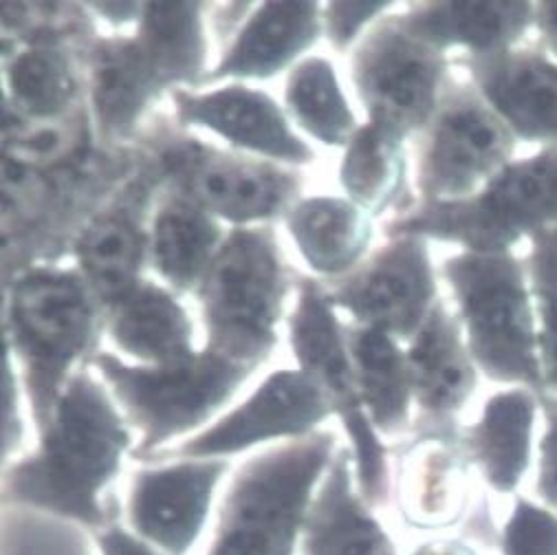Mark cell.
Wrapping results in <instances>:
<instances>
[{"label": "cell", "instance_id": "1", "mask_svg": "<svg viewBox=\"0 0 557 555\" xmlns=\"http://www.w3.org/2000/svg\"><path fill=\"white\" fill-rule=\"evenodd\" d=\"M38 436L32 454L3 468V507L55 516L90 533L120 520L109 490L133 443L126 417L102 386L84 370L75 373Z\"/></svg>", "mask_w": 557, "mask_h": 555}, {"label": "cell", "instance_id": "2", "mask_svg": "<svg viewBox=\"0 0 557 555\" xmlns=\"http://www.w3.org/2000/svg\"><path fill=\"white\" fill-rule=\"evenodd\" d=\"M339 449L333 432L273 445L236 468L197 555H298L315 490Z\"/></svg>", "mask_w": 557, "mask_h": 555}, {"label": "cell", "instance_id": "3", "mask_svg": "<svg viewBox=\"0 0 557 555\" xmlns=\"http://www.w3.org/2000/svg\"><path fill=\"white\" fill-rule=\"evenodd\" d=\"M98 298L79 271L36 267L10 289L8 331L16 350L38 432L73 378V363L98 335Z\"/></svg>", "mask_w": 557, "mask_h": 555}, {"label": "cell", "instance_id": "4", "mask_svg": "<svg viewBox=\"0 0 557 555\" xmlns=\"http://www.w3.org/2000/svg\"><path fill=\"white\" fill-rule=\"evenodd\" d=\"M468 348L483 373L500 384H518L544 395L535 307L527 269L511 251H462L443 262Z\"/></svg>", "mask_w": 557, "mask_h": 555}, {"label": "cell", "instance_id": "5", "mask_svg": "<svg viewBox=\"0 0 557 555\" xmlns=\"http://www.w3.org/2000/svg\"><path fill=\"white\" fill-rule=\"evenodd\" d=\"M92 363L124 408L126 421L139 430L133 458L141 462L203 425L256 368L208 346L168 366H128L111 353H98Z\"/></svg>", "mask_w": 557, "mask_h": 555}, {"label": "cell", "instance_id": "6", "mask_svg": "<svg viewBox=\"0 0 557 555\" xmlns=\"http://www.w3.org/2000/svg\"><path fill=\"white\" fill-rule=\"evenodd\" d=\"M557 227V148L511 161L470 199L423 203L391 225L395 236L436 238L476 254L509 251Z\"/></svg>", "mask_w": 557, "mask_h": 555}, {"label": "cell", "instance_id": "7", "mask_svg": "<svg viewBox=\"0 0 557 555\" xmlns=\"http://www.w3.org/2000/svg\"><path fill=\"white\" fill-rule=\"evenodd\" d=\"M287 292L289 278L273 234L262 227L232 232L199 285L208 348L258 366L275 346Z\"/></svg>", "mask_w": 557, "mask_h": 555}, {"label": "cell", "instance_id": "8", "mask_svg": "<svg viewBox=\"0 0 557 555\" xmlns=\"http://www.w3.org/2000/svg\"><path fill=\"white\" fill-rule=\"evenodd\" d=\"M513 150L516 135L474 84L447 86L428 126L419 161V188L425 203L474 197L511 163Z\"/></svg>", "mask_w": 557, "mask_h": 555}, {"label": "cell", "instance_id": "9", "mask_svg": "<svg viewBox=\"0 0 557 555\" xmlns=\"http://www.w3.org/2000/svg\"><path fill=\"white\" fill-rule=\"evenodd\" d=\"M443 51L408 34L399 16L380 21L352 53V84L368 122L408 137L428 128L445 96Z\"/></svg>", "mask_w": 557, "mask_h": 555}, {"label": "cell", "instance_id": "10", "mask_svg": "<svg viewBox=\"0 0 557 555\" xmlns=\"http://www.w3.org/2000/svg\"><path fill=\"white\" fill-rule=\"evenodd\" d=\"M227 458H174L133 472L120 522L163 555H197L210 529Z\"/></svg>", "mask_w": 557, "mask_h": 555}, {"label": "cell", "instance_id": "11", "mask_svg": "<svg viewBox=\"0 0 557 555\" xmlns=\"http://www.w3.org/2000/svg\"><path fill=\"white\" fill-rule=\"evenodd\" d=\"M154 144L157 159L181 197L240 227L287 214L300 190L296 174L262 161L234 157L172 135H159Z\"/></svg>", "mask_w": 557, "mask_h": 555}, {"label": "cell", "instance_id": "12", "mask_svg": "<svg viewBox=\"0 0 557 555\" xmlns=\"http://www.w3.org/2000/svg\"><path fill=\"white\" fill-rule=\"evenodd\" d=\"M333 412L324 391L302 370H277L243 406L201 434L165 447L148 462L227 458L275 439H302Z\"/></svg>", "mask_w": 557, "mask_h": 555}, {"label": "cell", "instance_id": "13", "mask_svg": "<svg viewBox=\"0 0 557 555\" xmlns=\"http://www.w3.org/2000/svg\"><path fill=\"white\" fill-rule=\"evenodd\" d=\"M333 307L346 309L357 326L414 340L436 307V278L428 243L397 236L366 267L329 292Z\"/></svg>", "mask_w": 557, "mask_h": 555}, {"label": "cell", "instance_id": "14", "mask_svg": "<svg viewBox=\"0 0 557 555\" xmlns=\"http://www.w3.org/2000/svg\"><path fill=\"white\" fill-rule=\"evenodd\" d=\"M472 462L456 434H419L393 468L391 505L412 531L436 533L468 522L472 503Z\"/></svg>", "mask_w": 557, "mask_h": 555}, {"label": "cell", "instance_id": "15", "mask_svg": "<svg viewBox=\"0 0 557 555\" xmlns=\"http://www.w3.org/2000/svg\"><path fill=\"white\" fill-rule=\"evenodd\" d=\"M172 100L183 126L208 128L236 148L281 163L302 165L315 159L311 146L292 131L283 109L262 90L234 84L199 96L174 90Z\"/></svg>", "mask_w": 557, "mask_h": 555}, {"label": "cell", "instance_id": "16", "mask_svg": "<svg viewBox=\"0 0 557 555\" xmlns=\"http://www.w3.org/2000/svg\"><path fill=\"white\" fill-rule=\"evenodd\" d=\"M472 84L516 139L557 148V62L535 49H507L462 60Z\"/></svg>", "mask_w": 557, "mask_h": 555}, {"label": "cell", "instance_id": "17", "mask_svg": "<svg viewBox=\"0 0 557 555\" xmlns=\"http://www.w3.org/2000/svg\"><path fill=\"white\" fill-rule=\"evenodd\" d=\"M333 309L329 292L313 281H302L298 305L289 320V335L300 370L324 391L333 412L339 415L344 430L350 436L375 425L370 423L363 410L348 335Z\"/></svg>", "mask_w": 557, "mask_h": 555}, {"label": "cell", "instance_id": "18", "mask_svg": "<svg viewBox=\"0 0 557 555\" xmlns=\"http://www.w3.org/2000/svg\"><path fill=\"white\" fill-rule=\"evenodd\" d=\"M298 555H399L393 533L357 490L352 454L339 447L305 518Z\"/></svg>", "mask_w": 557, "mask_h": 555}, {"label": "cell", "instance_id": "19", "mask_svg": "<svg viewBox=\"0 0 557 555\" xmlns=\"http://www.w3.org/2000/svg\"><path fill=\"white\" fill-rule=\"evenodd\" d=\"M406 355L421 410V434H456L454 417L476 391V363L456 320L441 303Z\"/></svg>", "mask_w": 557, "mask_h": 555}, {"label": "cell", "instance_id": "20", "mask_svg": "<svg viewBox=\"0 0 557 555\" xmlns=\"http://www.w3.org/2000/svg\"><path fill=\"white\" fill-rule=\"evenodd\" d=\"M322 29V8L318 3L256 5L230 51L201 84L225 77H273L305 53Z\"/></svg>", "mask_w": 557, "mask_h": 555}, {"label": "cell", "instance_id": "21", "mask_svg": "<svg viewBox=\"0 0 557 555\" xmlns=\"http://www.w3.org/2000/svg\"><path fill=\"white\" fill-rule=\"evenodd\" d=\"M537 408V393L511 388L494 395L481 419L458 432L462 452L498 494H513L531 466Z\"/></svg>", "mask_w": 557, "mask_h": 555}, {"label": "cell", "instance_id": "22", "mask_svg": "<svg viewBox=\"0 0 557 555\" xmlns=\"http://www.w3.org/2000/svg\"><path fill=\"white\" fill-rule=\"evenodd\" d=\"M399 23L438 51L466 47L470 55H492L520 45L535 25V3H423Z\"/></svg>", "mask_w": 557, "mask_h": 555}, {"label": "cell", "instance_id": "23", "mask_svg": "<svg viewBox=\"0 0 557 555\" xmlns=\"http://www.w3.org/2000/svg\"><path fill=\"white\" fill-rule=\"evenodd\" d=\"M165 86L137 40L104 38L90 49V104L104 137H124Z\"/></svg>", "mask_w": 557, "mask_h": 555}, {"label": "cell", "instance_id": "24", "mask_svg": "<svg viewBox=\"0 0 557 555\" xmlns=\"http://www.w3.org/2000/svg\"><path fill=\"white\" fill-rule=\"evenodd\" d=\"M109 311L113 342L146 366H168L197 353L188 313L154 283L141 281Z\"/></svg>", "mask_w": 557, "mask_h": 555}, {"label": "cell", "instance_id": "25", "mask_svg": "<svg viewBox=\"0 0 557 555\" xmlns=\"http://www.w3.org/2000/svg\"><path fill=\"white\" fill-rule=\"evenodd\" d=\"M363 410L380 434L397 436L410 423L414 384L408 355L380 329L346 331Z\"/></svg>", "mask_w": 557, "mask_h": 555}, {"label": "cell", "instance_id": "26", "mask_svg": "<svg viewBox=\"0 0 557 555\" xmlns=\"http://www.w3.org/2000/svg\"><path fill=\"white\" fill-rule=\"evenodd\" d=\"M285 223L309 267L322 275L350 271L373 238L368 214L337 197L296 201L285 214Z\"/></svg>", "mask_w": 557, "mask_h": 555}, {"label": "cell", "instance_id": "27", "mask_svg": "<svg viewBox=\"0 0 557 555\" xmlns=\"http://www.w3.org/2000/svg\"><path fill=\"white\" fill-rule=\"evenodd\" d=\"M148 236L133 210L98 217L75 240L79 273L109 309L141 283Z\"/></svg>", "mask_w": 557, "mask_h": 555}, {"label": "cell", "instance_id": "28", "mask_svg": "<svg viewBox=\"0 0 557 555\" xmlns=\"http://www.w3.org/2000/svg\"><path fill=\"white\" fill-rule=\"evenodd\" d=\"M223 245L212 214L181 195L161 203L152 225V260L163 281L176 292H188L203 278Z\"/></svg>", "mask_w": 557, "mask_h": 555}, {"label": "cell", "instance_id": "29", "mask_svg": "<svg viewBox=\"0 0 557 555\" xmlns=\"http://www.w3.org/2000/svg\"><path fill=\"white\" fill-rule=\"evenodd\" d=\"M135 40L165 88L203 82L208 49L201 3H146Z\"/></svg>", "mask_w": 557, "mask_h": 555}, {"label": "cell", "instance_id": "30", "mask_svg": "<svg viewBox=\"0 0 557 555\" xmlns=\"http://www.w3.org/2000/svg\"><path fill=\"white\" fill-rule=\"evenodd\" d=\"M404 135L368 122L359 126L342 161L339 178L350 201L368 214L386 212L406 188Z\"/></svg>", "mask_w": 557, "mask_h": 555}, {"label": "cell", "instance_id": "31", "mask_svg": "<svg viewBox=\"0 0 557 555\" xmlns=\"http://www.w3.org/2000/svg\"><path fill=\"white\" fill-rule=\"evenodd\" d=\"M10 104L27 120L51 122L66 115L77 98V77L69 55L49 40L29 45L5 71Z\"/></svg>", "mask_w": 557, "mask_h": 555}, {"label": "cell", "instance_id": "32", "mask_svg": "<svg viewBox=\"0 0 557 555\" xmlns=\"http://www.w3.org/2000/svg\"><path fill=\"white\" fill-rule=\"evenodd\" d=\"M285 102L296 124L324 146H348L359 131L335 69L324 58H309L292 71Z\"/></svg>", "mask_w": 557, "mask_h": 555}, {"label": "cell", "instance_id": "33", "mask_svg": "<svg viewBox=\"0 0 557 555\" xmlns=\"http://www.w3.org/2000/svg\"><path fill=\"white\" fill-rule=\"evenodd\" d=\"M527 271L537 318L544 391L557 393V227L531 236Z\"/></svg>", "mask_w": 557, "mask_h": 555}, {"label": "cell", "instance_id": "34", "mask_svg": "<svg viewBox=\"0 0 557 555\" xmlns=\"http://www.w3.org/2000/svg\"><path fill=\"white\" fill-rule=\"evenodd\" d=\"M3 555H100L96 538L69 520L3 507Z\"/></svg>", "mask_w": 557, "mask_h": 555}, {"label": "cell", "instance_id": "35", "mask_svg": "<svg viewBox=\"0 0 557 555\" xmlns=\"http://www.w3.org/2000/svg\"><path fill=\"white\" fill-rule=\"evenodd\" d=\"M503 555H557V514L518 496L498 533Z\"/></svg>", "mask_w": 557, "mask_h": 555}, {"label": "cell", "instance_id": "36", "mask_svg": "<svg viewBox=\"0 0 557 555\" xmlns=\"http://www.w3.org/2000/svg\"><path fill=\"white\" fill-rule=\"evenodd\" d=\"M82 128L73 124L69 118L42 122L29 131H18L8 139V157L34 165L45 161H62L77 141V133Z\"/></svg>", "mask_w": 557, "mask_h": 555}, {"label": "cell", "instance_id": "37", "mask_svg": "<svg viewBox=\"0 0 557 555\" xmlns=\"http://www.w3.org/2000/svg\"><path fill=\"white\" fill-rule=\"evenodd\" d=\"M391 10V3H331L322 10V25L329 42L344 51L348 49L361 29Z\"/></svg>", "mask_w": 557, "mask_h": 555}, {"label": "cell", "instance_id": "38", "mask_svg": "<svg viewBox=\"0 0 557 555\" xmlns=\"http://www.w3.org/2000/svg\"><path fill=\"white\" fill-rule=\"evenodd\" d=\"M540 408L544 415V434L540 439L535 492L557 511V397L550 393L540 395Z\"/></svg>", "mask_w": 557, "mask_h": 555}, {"label": "cell", "instance_id": "39", "mask_svg": "<svg viewBox=\"0 0 557 555\" xmlns=\"http://www.w3.org/2000/svg\"><path fill=\"white\" fill-rule=\"evenodd\" d=\"M92 538H96L100 555H163L161 551L133 535L120 520H113L98 533H92Z\"/></svg>", "mask_w": 557, "mask_h": 555}, {"label": "cell", "instance_id": "40", "mask_svg": "<svg viewBox=\"0 0 557 555\" xmlns=\"http://www.w3.org/2000/svg\"><path fill=\"white\" fill-rule=\"evenodd\" d=\"M408 555H479L476 548L462 538H432L414 546Z\"/></svg>", "mask_w": 557, "mask_h": 555}, {"label": "cell", "instance_id": "41", "mask_svg": "<svg viewBox=\"0 0 557 555\" xmlns=\"http://www.w3.org/2000/svg\"><path fill=\"white\" fill-rule=\"evenodd\" d=\"M535 27L546 49L557 58V3H535Z\"/></svg>", "mask_w": 557, "mask_h": 555}, {"label": "cell", "instance_id": "42", "mask_svg": "<svg viewBox=\"0 0 557 555\" xmlns=\"http://www.w3.org/2000/svg\"><path fill=\"white\" fill-rule=\"evenodd\" d=\"M88 8L115 25L139 21L144 12V3H92Z\"/></svg>", "mask_w": 557, "mask_h": 555}]
</instances>
